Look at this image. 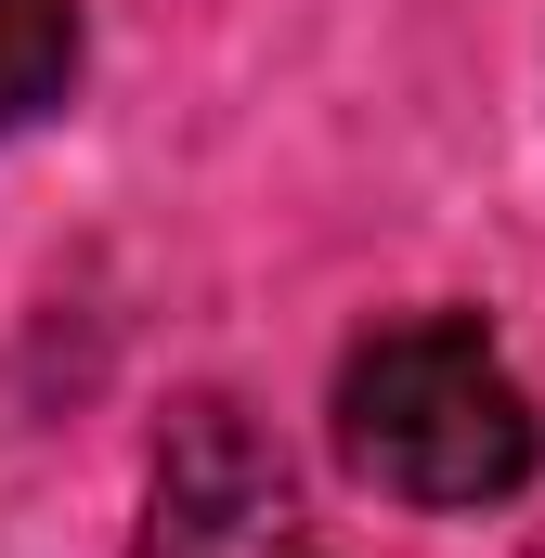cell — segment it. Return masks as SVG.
<instances>
[{
    "label": "cell",
    "mask_w": 545,
    "mask_h": 558,
    "mask_svg": "<svg viewBox=\"0 0 545 558\" xmlns=\"http://www.w3.org/2000/svg\"><path fill=\"white\" fill-rule=\"evenodd\" d=\"M325 416H338V468L428 520L507 507L545 468V416L481 312H390L377 338H351Z\"/></svg>",
    "instance_id": "1"
},
{
    "label": "cell",
    "mask_w": 545,
    "mask_h": 558,
    "mask_svg": "<svg viewBox=\"0 0 545 558\" xmlns=\"http://www.w3.org/2000/svg\"><path fill=\"white\" fill-rule=\"evenodd\" d=\"M131 558H325L299 468L272 454V428L221 390H195L143 454V533Z\"/></svg>",
    "instance_id": "2"
},
{
    "label": "cell",
    "mask_w": 545,
    "mask_h": 558,
    "mask_svg": "<svg viewBox=\"0 0 545 558\" xmlns=\"http://www.w3.org/2000/svg\"><path fill=\"white\" fill-rule=\"evenodd\" d=\"M78 0H0V131H39L78 92Z\"/></svg>",
    "instance_id": "3"
},
{
    "label": "cell",
    "mask_w": 545,
    "mask_h": 558,
    "mask_svg": "<svg viewBox=\"0 0 545 558\" xmlns=\"http://www.w3.org/2000/svg\"><path fill=\"white\" fill-rule=\"evenodd\" d=\"M533 558H545V546H533Z\"/></svg>",
    "instance_id": "4"
}]
</instances>
